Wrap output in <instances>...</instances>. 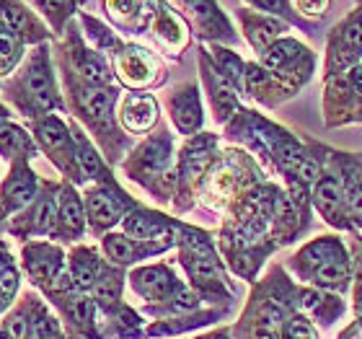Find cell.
<instances>
[{
    "label": "cell",
    "instance_id": "7bdbcfd3",
    "mask_svg": "<svg viewBox=\"0 0 362 339\" xmlns=\"http://www.w3.org/2000/svg\"><path fill=\"white\" fill-rule=\"evenodd\" d=\"M11 267H13V264H11V257L0 251V277H3V275H5V272H8Z\"/></svg>",
    "mask_w": 362,
    "mask_h": 339
},
{
    "label": "cell",
    "instance_id": "74e56055",
    "mask_svg": "<svg viewBox=\"0 0 362 339\" xmlns=\"http://www.w3.org/2000/svg\"><path fill=\"white\" fill-rule=\"evenodd\" d=\"M328 3L331 0H298V8L308 16H321V13H326Z\"/></svg>",
    "mask_w": 362,
    "mask_h": 339
},
{
    "label": "cell",
    "instance_id": "60d3db41",
    "mask_svg": "<svg viewBox=\"0 0 362 339\" xmlns=\"http://www.w3.org/2000/svg\"><path fill=\"white\" fill-rule=\"evenodd\" d=\"M321 303H324V298L318 295V292H303V308L305 311H318L321 308Z\"/></svg>",
    "mask_w": 362,
    "mask_h": 339
},
{
    "label": "cell",
    "instance_id": "1f68e13d",
    "mask_svg": "<svg viewBox=\"0 0 362 339\" xmlns=\"http://www.w3.org/2000/svg\"><path fill=\"white\" fill-rule=\"evenodd\" d=\"M16 288H18V275L16 269H8L3 277H0V311H5L11 305L13 295H16Z\"/></svg>",
    "mask_w": 362,
    "mask_h": 339
},
{
    "label": "cell",
    "instance_id": "4316f807",
    "mask_svg": "<svg viewBox=\"0 0 362 339\" xmlns=\"http://www.w3.org/2000/svg\"><path fill=\"white\" fill-rule=\"evenodd\" d=\"M65 308H68V316H70L75 324H81V327L91 324V318H94V305H91L88 298H83V295H70Z\"/></svg>",
    "mask_w": 362,
    "mask_h": 339
},
{
    "label": "cell",
    "instance_id": "5b68a950",
    "mask_svg": "<svg viewBox=\"0 0 362 339\" xmlns=\"http://www.w3.org/2000/svg\"><path fill=\"white\" fill-rule=\"evenodd\" d=\"M24 267L34 282H55L62 272V251L47 244H31L24 249Z\"/></svg>",
    "mask_w": 362,
    "mask_h": 339
},
{
    "label": "cell",
    "instance_id": "836d02e7",
    "mask_svg": "<svg viewBox=\"0 0 362 339\" xmlns=\"http://www.w3.org/2000/svg\"><path fill=\"white\" fill-rule=\"evenodd\" d=\"M26 339H57L55 321H52V318H47V316H42L34 327H31V331H29V337H26Z\"/></svg>",
    "mask_w": 362,
    "mask_h": 339
},
{
    "label": "cell",
    "instance_id": "f546056e",
    "mask_svg": "<svg viewBox=\"0 0 362 339\" xmlns=\"http://www.w3.org/2000/svg\"><path fill=\"white\" fill-rule=\"evenodd\" d=\"M3 337L5 339H26L29 337V316H26V311H18V314H13L11 318L5 321Z\"/></svg>",
    "mask_w": 362,
    "mask_h": 339
},
{
    "label": "cell",
    "instance_id": "603a6c76",
    "mask_svg": "<svg viewBox=\"0 0 362 339\" xmlns=\"http://www.w3.org/2000/svg\"><path fill=\"white\" fill-rule=\"evenodd\" d=\"M104 251L106 257L117 264H129V262H138L142 257V251L138 249V244L122 234H109L104 236Z\"/></svg>",
    "mask_w": 362,
    "mask_h": 339
},
{
    "label": "cell",
    "instance_id": "30bf717a",
    "mask_svg": "<svg viewBox=\"0 0 362 339\" xmlns=\"http://www.w3.org/2000/svg\"><path fill=\"white\" fill-rule=\"evenodd\" d=\"M70 60L75 73L81 75L86 83L91 86H104L109 81V68L104 65V60L99 58L96 52H91L88 47H83V42L78 39V34H73L70 39Z\"/></svg>",
    "mask_w": 362,
    "mask_h": 339
},
{
    "label": "cell",
    "instance_id": "484cf974",
    "mask_svg": "<svg viewBox=\"0 0 362 339\" xmlns=\"http://www.w3.org/2000/svg\"><path fill=\"white\" fill-rule=\"evenodd\" d=\"M347 275H350V269H347V262L341 257L324 262V264L315 267V282L324 285V288H344Z\"/></svg>",
    "mask_w": 362,
    "mask_h": 339
},
{
    "label": "cell",
    "instance_id": "83f0119b",
    "mask_svg": "<svg viewBox=\"0 0 362 339\" xmlns=\"http://www.w3.org/2000/svg\"><path fill=\"white\" fill-rule=\"evenodd\" d=\"M119 288H122L119 277H114V275H101L91 290H94L96 301H101V303H112V301H117L119 298Z\"/></svg>",
    "mask_w": 362,
    "mask_h": 339
},
{
    "label": "cell",
    "instance_id": "7c38bea8",
    "mask_svg": "<svg viewBox=\"0 0 362 339\" xmlns=\"http://www.w3.org/2000/svg\"><path fill=\"white\" fill-rule=\"evenodd\" d=\"M187 5L192 16L197 18L199 29L210 36H222V39H231V26L225 21V16L220 13L215 0H181Z\"/></svg>",
    "mask_w": 362,
    "mask_h": 339
},
{
    "label": "cell",
    "instance_id": "f6af8a7d",
    "mask_svg": "<svg viewBox=\"0 0 362 339\" xmlns=\"http://www.w3.org/2000/svg\"><path fill=\"white\" fill-rule=\"evenodd\" d=\"M360 275H362V264H360Z\"/></svg>",
    "mask_w": 362,
    "mask_h": 339
},
{
    "label": "cell",
    "instance_id": "3957f363",
    "mask_svg": "<svg viewBox=\"0 0 362 339\" xmlns=\"http://www.w3.org/2000/svg\"><path fill=\"white\" fill-rule=\"evenodd\" d=\"M86 218L91 221L94 228L104 231L109 225L122 218V210H125V194L117 192V189L109 187H96L86 194Z\"/></svg>",
    "mask_w": 362,
    "mask_h": 339
},
{
    "label": "cell",
    "instance_id": "ffe728a7",
    "mask_svg": "<svg viewBox=\"0 0 362 339\" xmlns=\"http://www.w3.org/2000/svg\"><path fill=\"white\" fill-rule=\"evenodd\" d=\"M168 155H171V142H168V138L148 140L140 151H138L140 174H161L164 166L168 164Z\"/></svg>",
    "mask_w": 362,
    "mask_h": 339
},
{
    "label": "cell",
    "instance_id": "5bb4252c",
    "mask_svg": "<svg viewBox=\"0 0 362 339\" xmlns=\"http://www.w3.org/2000/svg\"><path fill=\"white\" fill-rule=\"evenodd\" d=\"M171 223L166 221L164 215H155L148 210H135L125 218V231L138 241H153L158 236H164L168 231Z\"/></svg>",
    "mask_w": 362,
    "mask_h": 339
},
{
    "label": "cell",
    "instance_id": "52a82bcc",
    "mask_svg": "<svg viewBox=\"0 0 362 339\" xmlns=\"http://www.w3.org/2000/svg\"><path fill=\"white\" fill-rule=\"evenodd\" d=\"M168 109H171L174 125L181 129L184 135L197 132L199 125H202V106H199V94L194 86H181V88L171 96Z\"/></svg>",
    "mask_w": 362,
    "mask_h": 339
},
{
    "label": "cell",
    "instance_id": "b9f144b4",
    "mask_svg": "<svg viewBox=\"0 0 362 339\" xmlns=\"http://www.w3.org/2000/svg\"><path fill=\"white\" fill-rule=\"evenodd\" d=\"M352 86H354L357 94H362V65L360 68H354V73H352Z\"/></svg>",
    "mask_w": 362,
    "mask_h": 339
},
{
    "label": "cell",
    "instance_id": "cb8c5ba5",
    "mask_svg": "<svg viewBox=\"0 0 362 339\" xmlns=\"http://www.w3.org/2000/svg\"><path fill=\"white\" fill-rule=\"evenodd\" d=\"M212 58H215V65H218V71L222 73L225 81L231 83V86H244L246 68L238 55H233V52H228V49L222 47H212Z\"/></svg>",
    "mask_w": 362,
    "mask_h": 339
},
{
    "label": "cell",
    "instance_id": "ac0fdd59",
    "mask_svg": "<svg viewBox=\"0 0 362 339\" xmlns=\"http://www.w3.org/2000/svg\"><path fill=\"white\" fill-rule=\"evenodd\" d=\"M70 275H73V282H75L78 288L88 290V288H94L96 280L101 277V262L96 259V254L91 249H78V251L73 254Z\"/></svg>",
    "mask_w": 362,
    "mask_h": 339
},
{
    "label": "cell",
    "instance_id": "7a4b0ae2",
    "mask_svg": "<svg viewBox=\"0 0 362 339\" xmlns=\"http://www.w3.org/2000/svg\"><path fill=\"white\" fill-rule=\"evenodd\" d=\"M36 199V179L26 161H16L11 174L5 176V184L0 189V205L3 212L24 210L26 205H31Z\"/></svg>",
    "mask_w": 362,
    "mask_h": 339
},
{
    "label": "cell",
    "instance_id": "d590c367",
    "mask_svg": "<svg viewBox=\"0 0 362 339\" xmlns=\"http://www.w3.org/2000/svg\"><path fill=\"white\" fill-rule=\"evenodd\" d=\"M106 8L112 11V16H117V18H127L132 13L138 11V3L135 0H106Z\"/></svg>",
    "mask_w": 362,
    "mask_h": 339
},
{
    "label": "cell",
    "instance_id": "9a60e30c",
    "mask_svg": "<svg viewBox=\"0 0 362 339\" xmlns=\"http://www.w3.org/2000/svg\"><path fill=\"white\" fill-rule=\"evenodd\" d=\"M0 155L13 158V161H29L34 155V142L21 127L5 122L0 125Z\"/></svg>",
    "mask_w": 362,
    "mask_h": 339
},
{
    "label": "cell",
    "instance_id": "ee69618b",
    "mask_svg": "<svg viewBox=\"0 0 362 339\" xmlns=\"http://www.w3.org/2000/svg\"><path fill=\"white\" fill-rule=\"evenodd\" d=\"M357 311L362 314V288L357 290Z\"/></svg>",
    "mask_w": 362,
    "mask_h": 339
},
{
    "label": "cell",
    "instance_id": "4fadbf2b",
    "mask_svg": "<svg viewBox=\"0 0 362 339\" xmlns=\"http://www.w3.org/2000/svg\"><path fill=\"white\" fill-rule=\"evenodd\" d=\"M57 223H60V231H62L65 236H81L83 234L86 205L81 202V197L75 194V189L73 187H65L62 192H60Z\"/></svg>",
    "mask_w": 362,
    "mask_h": 339
},
{
    "label": "cell",
    "instance_id": "f35d334b",
    "mask_svg": "<svg viewBox=\"0 0 362 339\" xmlns=\"http://www.w3.org/2000/svg\"><path fill=\"white\" fill-rule=\"evenodd\" d=\"M287 339H311V329H308V324H305L303 318L290 321V327H287Z\"/></svg>",
    "mask_w": 362,
    "mask_h": 339
},
{
    "label": "cell",
    "instance_id": "9c48e42d",
    "mask_svg": "<svg viewBox=\"0 0 362 339\" xmlns=\"http://www.w3.org/2000/svg\"><path fill=\"white\" fill-rule=\"evenodd\" d=\"M132 285L151 301H171V295L176 292L179 282L174 280V275L166 267H148L132 275Z\"/></svg>",
    "mask_w": 362,
    "mask_h": 339
},
{
    "label": "cell",
    "instance_id": "6da1fadb",
    "mask_svg": "<svg viewBox=\"0 0 362 339\" xmlns=\"http://www.w3.org/2000/svg\"><path fill=\"white\" fill-rule=\"evenodd\" d=\"M13 91H16L13 99L31 117L60 106L57 88H55V75H52V68H49V49L44 45H39L31 52V58H29L24 73H21V78L13 83Z\"/></svg>",
    "mask_w": 362,
    "mask_h": 339
},
{
    "label": "cell",
    "instance_id": "f1b7e54d",
    "mask_svg": "<svg viewBox=\"0 0 362 339\" xmlns=\"http://www.w3.org/2000/svg\"><path fill=\"white\" fill-rule=\"evenodd\" d=\"M36 5H39V8L55 21V26H60L62 24V18L73 11L75 0H36Z\"/></svg>",
    "mask_w": 362,
    "mask_h": 339
},
{
    "label": "cell",
    "instance_id": "7402d4cb",
    "mask_svg": "<svg viewBox=\"0 0 362 339\" xmlns=\"http://www.w3.org/2000/svg\"><path fill=\"white\" fill-rule=\"evenodd\" d=\"M119 73L129 83H148L151 81V62L142 49H125L119 58Z\"/></svg>",
    "mask_w": 362,
    "mask_h": 339
},
{
    "label": "cell",
    "instance_id": "d4e9b609",
    "mask_svg": "<svg viewBox=\"0 0 362 339\" xmlns=\"http://www.w3.org/2000/svg\"><path fill=\"white\" fill-rule=\"evenodd\" d=\"M298 52H305V49L295 39H280V42H274L264 52V65L272 68V71H282V68H287L292 60L298 58Z\"/></svg>",
    "mask_w": 362,
    "mask_h": 339
},
{
    "label": "cell",
    "instance_id": "ba28073f",
    "mask_svg": "<svg viewBox=\"0 0 362 339\" xmlns=\"http://www.w3.org/2000/svg\"><path fill=\"white\" fill-rule=\"evenodd\" d=\"M0 21L24 42H36L44 36V26L39 24L34 13L18 0H0Z\"/></svg>",
    "mask_w": 362,
    "mask_h": 339
},
{
    "label": "cell",
    "instance_id": "8fae6325",
    "mask_svg": "<svg viewBox=\"0 0 362 339\" xmlns=\"http://www.w3.org/2000/svg\"><path fill=\"white\" fill-rule=\"evenodd\" d=\"M122 119H125L127 129H132V132L151 129L155 125V119H158V104H155V99L148 94H132L125 101Z\"/></svg>",
    "mask_w": 362,
    "mask_h": 339
},
{
    "label": "cell",
    "instance_id": "8992f818",
    "mask_svg": "<svg viewBox=\"0 0 362 339\" xmlns=\"http://www.w3.org/2000/svg\"><path fill=\"white\" fill-rule=\"evenodd\" d=\"M114 99H117V91L106 88V86H78L75 88V104L81 109V114L91 122H106L112 117V106H114Z\"/></svg>",
    "mask_w": 362,
    "mask_h": 339
},
{
    "label": "cell",
    "instance_id": "4dcf8cb0",
    "mask_svg": "<svg viewBox=\"0 0 362 339\" xmlns=\"http://www.w3.org/2000/svg\"><path fill=\"white\" fill-rule=\"evenodd\" d=\"M305 257L315 262V264H324V262H331V259L339 257V246L334 241H318V244H313L305 251Z\"/></svg>",
    "mask_w": 362,
    "mask_h": 339
},
{
    "label": "cell",
    "instance_id": "e575fe53",
    "mask_svg": "<svg viewBox=\"0 0 362 339\" xmlns=\"http://www.w3.org/2000/svg\"><path fill=\"white\" fill-rule=\"evenodd\" d=\"M261 327L267 329V331H280L282 327V311L277 308V305H267L264 311H261Z\"/></svg>",
    "mask_w": 362,
    "mask_h": 339
},
{
    "label": "cell",
    "instance_id": "d6a6232c",
    "mask_svg": "<svg viewBox=\"0 0 362 339\" xmlns=\"http://www.w3.org/2000/svg\"><path fill=\"white\" fill-rule=\"evenodd\" d=\"M171 301H174V303H171L174 305V311H194L199 305L197 295L189 290V288H184V285L176 288V292L171 295Z\"/></svg>",
    "mask_w": 362,
    "mask_h": 339
},
{
    "label": "cell",
    "instance_id": "44dd1931",
    "mask_svg": "<svg viewBox=\"0 0 362 339\" xmlns=\"http://www.w3.org/2000/svg\"><path fill=\"white\" fill-rule=\"evenodd\" d=\"M73 140H75V164L86 179H101L104 176V164L99 158V153L94 151V145L83 138V132L78 127H73Z\"/></svg>",
    "mask_w": 362,
    "mask_h": 339
},
{
    "label": "cell",
    "instance_id": "277c9868",
    "mask_svg": "<svg viewBox=\"0 0 362 339\" xmlns=\"http://www.w3.org/2000/svg\"><path fill=\"white\" fill-rule=\"evenodd\" d=\"M34 138L36 142L49 153V158H55L62 168H68L65 158H75L73 148V135H68V127L57 117H44L34 122Z\"/></svg>",
    "mask_w": 362,
    "mask_h": 339
},
{
    "label": "cell",
    "instance_id": "2e32d148",
    "mask_svg": "<svg viewBox=\"0 0 362 339\" xmlns=\"http://www.w3.org/2000/svg\"><path fill=\"white\" fill-rule=\"evenodd\" d=\"M315 208L326 215L331 223H341V205H344V194H341V187L334 176H324L318 184H315L313 192Z\"/></svg>",
    "mask_w": 362,
    "mask_h": 339
},
{
    "label": "cell",
    "instance_id": "e0dca14e",
    "mask_svg": "<svg viewBox=\"0 0 362 339\" xmlns=\"http://www.w3.org/2000/svg\"><path fill=\"white\" fill-rule=\"evenodd\" d=\"M244 24L246 34L257 49H269L277 42V36L285 32V24L274 21V18H264V16H244Z\"/></svg>",
    "mask_w": 362,
    "mask_h": 339
},
{
    "label": "cell",
    "instance_id": "d6986e66",
    "mask_svg": "<svg viewBox=\"0 0 362 339\" xmlns=\"http://www.w3.org/2000/svg\"><path fill=\"white\" fill-rule=\"evenodd\" d=\"M55 223H57V202H55L52 194H42L34 202L31 212H29L24 234H49L55 228Z\"/></svg>",
    "mask_w": 362,
    "mask_h": 339
},
{
    "label": "cell",
    "instance_id": "ab89813d",
    "mask_svg": "<svg viewBox=\"0 0 362 339\" xmlns=\"http://www.w3.org/2000/svg\"><path fill=\"white\" fill-rule=\"evenodd\" d=\"M350 212H352V218L360 223L362 225V187H357L354 192H352V197H350Z\"/></svg>",
    "mask_w": 362,
    "mask_h": 339
},
{
    "label": "cell",
    "instance_id": "8d00e7d4",
    "mask_svg": "<svg viewBox=\"0 0 362 339\" xmlns=\"http://www.w3.org/2000/svg\"><path fill=\"white\" fill-rule=\"evenodd\" d=\"M251 3L267 13H280V16H287V13H290L287 0H251Z\"/></svg>",
    "mask_w": 362,
    "mask_h": 339
}]
</instances>
